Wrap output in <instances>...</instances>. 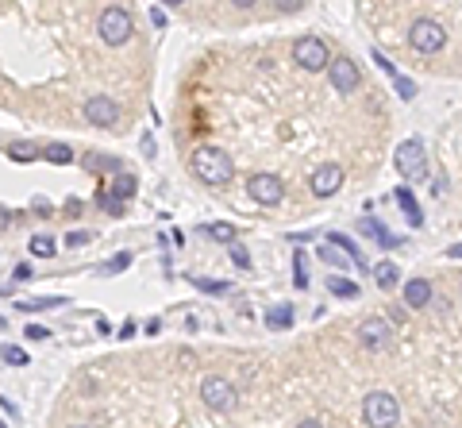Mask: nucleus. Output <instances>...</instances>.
Segmentation results:
<instances>
[{"mask_svg":"<svg viewBox=\"0 0 462 428\" xmlns=\"http://www.w3.org/2000/svg\"><path fill=\"white\" fill-rule=\"evenodd\" d=\"M389 340H393V324L381 317H366L363 324H358V344L366 347V351H385Z\"/></svg>","mask_w":462,"mask_h":428,"instance_id":"obj_8","label":"nucleus"},{"mask_svg":"<svg viewBox=\"0 0 462 428\" xmlns=\"http://www.w3.org/2000/svg\"><path fill=\"white\" fill-rule=\"evenodd\" d=\"M193 285L205 290V294H228L231 290V282H212V278H193Z\"/></svg>","mask_w":462,"mask_h":428,"instance_id":"obj_27","label":"nucleus"},{"mask_svg":"<svg viewBox=\"0 0 462 428\" xmlns=\"http://www.w3.org/2000/svg\"><path fill=\"white\" fill-rule=\"evenodd\" d=\"M374 282H378V290H397V282H401V270H397V262H378L374 267Z\"/></svg>","mask_w":462,"mask_h":428,"instance_id":"obj_16","label":"nucleus"},{"mask_svg":"<svg viewBox=\"0 0 462 428\" xmlns=\"http://www.w3.org/2000/svg\"><path fill=\"white\" fill-rule=\"evenodd\" d=\"M39 147H35V143H12V147H8V159L12 162H35V159H39Z\"/></svg>","mask_w":462,"mask_h":428,"instance_id":"obj_21","label":"nucleus"},{"mask_svg":"<svg viewBox=\"0 0 462 428\" xmlns=\"http://www.w3.org/2000/svg\"><path fill=\"white\" fill-rule=\"evenodd\" d=\"M208 235L220 239V244H235V228L231 224H208Z\"/></svg>","mask_w":462,"mask_h":428,"instance_id":"obj_29","label":"nucleus"},{"mask_svg":"<svg viewBox=\"0 0 462 428\" xmlns=\"http://www.w3.org/2000/svg\"><path fill=\"white\" fill-rule=\"evenodd\" d=\"M74 428H85V425H74Z\"/></svg>","mask_w":462,"mask_h":428,"instance_id":"obj_45","label":"nucleus"},{"mask_svg":"<svg viewBox=\"0 0 462 428\" xmlns=\"http://www.w3.org/2000/svg\"><path fill=\"white\" fill-rule=\"evenodd\" d=\"M127 262H132V255H116V259L112 262H104V267H100V274H108V278H112V274H120V270H127Z\"/></svg>","mask_w":462,"mask_h":428,"instance_id":"obj_30","label":"nucleus"},{"mask_svg":"<svg viewBox=\"0 0 462 428\" xmlns=\"http://www.w3.org/2000/svg\"><path fill=\"white\" fill-rule=\"evenodd\" d=\"M363 417H366L370 428H397V420H401V405H397L393 394L374 390V394H366V402H363Z\"/></svg>","mask_w":462,"mask_h":428,"instance_id":"obj_3","label":"nucleus"},{"mask_svg":"<svg viewBox=\"0 0 462 428\" xmlns=\"http://www.w3.org/2000/svg\"><path fill=\"white\" fill-rule=\"evenodd\" d=\"M339 185H343V170H339L335 162H328V166H320L312 174V193L316 197H335Z\"/></svg>","mask_w":462,"mask_h":428,"instance_id":"obj_12","label":"nucleus"},{"mask_svg":"<svg viewBox=\"0 0 462 428\" xmlns=\"http://www.w3.org/2000/svg\"><path fill=\"white\" fill-rule=\"evenodd\" d=\"M97 31H100V39H104L108 47H124V42L132 39V31H135V19H132V12H127V8L112 4V8L100 12Z\"/></svg>","mask_w":462,"mask_h":428,"instance_id":"obj_2","label":"nucleus"},{"mask_svg":"<svg viewBox=\"0 0 462 428\" xmlns=\"http://www.w3.org/2000/svg\"><path fill=\"white\" fill-rule=\"evenodd\" d=\"M324 239H328V244H335V247H343V251L351 255V262H355L358 270H366V259H363V251L355 247V239H346L343 232H331V235H324Z\"/></svg>","mask_w":462,"mask_h":428,"instance_id":"obj_18","label":"nucleus"},{"mask_svg":"<svg viewBox=\"0 0 462 428\" xmlns=\"http://www.w3.org/2000/svg\"><path fill=\"white\" fill-rule=\"evenodd\" d=\"M50 305H66V297H39V301H24L16 305L19 312H39V309H50Z\"/></svg>","mask_w":462,"mask_h":428,"instance_id":"obj_26","label":"nucleus"},{"mask_svg":"<svg viewBox=\"0 0 462 428\" xmlns=\"http://www.w3.org/2000/svg\"><path fill=\"white\" fill-rule=\"evenodd\" d=\"M328 290L335 297H346V301H351V297H358V282H351V278H328Z\"/></svg>","mask_w":462,"mask_h":428,"instance_id":"obj_23","label":"nucleus"},{"mask_svg":"<svg viewBox=\"0 0 462 428\" xmlns=\"http://www.w3.org/2000/svg\"><path fill=\"white\" fill-rule=\"evenodd\" d=\"M397 170H401L408 182L428 174V154H424V143L420 139H404L401 147H397Z\"/></svg>","mask_w":462,"mask_h":428,"instance_id":"obj_6","label":"nucleus"},{"mask_svg":"<svg viewBox=\"0 0 462 428\" xmlns=\"http://www.w3.org/2000/svg\"><path fill=\"white\" fill-rule=\"evenodd\" d=\"M447 255H451V259H462V244H454V247H447Z\"/></svg>","mask_w":462,"mask_h":428,"instance_id":"obj_42","label":"nucleus"},{"mask_svg":"<svg viewBox=\"0 0 462 428\" xmlns=\"http://www.w3.org/2000/svg\"><path fill=\"white\" fill-rule=\"evenodd\" d=\"M266 328H273V332L293 328V309H289V305H273V309H266Z\"/></svg>","mask_w":462,"mask_h":428,"instance_id":"obj_17","label":"nucleus"},{"mask_svg":"<svg viewBox=\"0 0 462 428\" xmlns=\"http://www.w3.org/2000/svg\"><path fill=\"white\" fill-rule=\"evenodd\" d=\"M158 4H170V8H177V4H185V0H158Z\"/></svg>","mask_w":462,"mask_h":428,"instance_id":"obj_44","label":"nucleus"},{"mask_svg":"<svg viewBox=\"0 0 462 428\" xmlns=\"http://www.w3.org/2000/svg\"><path fill=\"white\" fill-rule=\"evenodd\" d=\"M297 428H324V425H320V420H301Z\"/></svg>","mask_w":462,"mask_h":428,"instance_id":"obj_43","label":"nucleus"},{"mask_svg":"<svg viewBox=\"0 0 462 428\" xmlns=\"http://www.w3.org/2000/svg\"><path fill=\"white\" fill-rule=\"evenodd\" d=\"M297 290H308V270H305V255L297 251Z\"/></svg>","mask_w":462,"mask_h":428,"instance_id":"obj_34","label":"nucleus"},{"mask_svg":"<svg viewBox=\"0 0 462 428\" xmlns=\"http://www.w3.org/2000/svg\"><path fill=\"white\" fill-rule=\"evenodd\" d=\"M93 239V232H70L66 235V247H81V244H89Z\"/></svg>","mask_w":462,"mask_h":428,"instance_id":"obj_35","label":"nucleus"},{"mask_svg":"<svg viewBox=\"0 0 462 428\" xmlns=\"http://www.w3.org/2000/svg\"><path fill=\"white\" fill-rule=\"evenodd\" d=\"M316 255H320V262H331V267H351V255L339 251L335 244H328V239H324V244L316 247Z\"/></svg>","mask_w":462,"mask_h":428,"instance_id":"obj_19","label":"nucleus"},{"mask_svg":"<svg viewBox=\"0 0 462 428\" xmlns=\"http://www.w3.org/2000/svg\"><path fill=\"white\" fill-rule=\"evenodd\" d=\"M278 4V12H301L305 8V0H273Z\"/></svg>","mask_w":462,"mask_h":428,"instance_id":"obj_38","label":"nucleus"},{"mask_svg":"<svg viewBox=\"0 0 462 428\" xmlns=\"http://www.w3.org/2000/svg\"><path fill=\"white\" fill-rule=\"evenodd\" d=\"M24 336H27V340H50V332H47L42 324H27V332H24Z\"/></svg>","mask_w":462,"mask_h":428,"instance_id":"obj_37","label":"nucleus"},{"mask_svg":"<svg viewBox=\"0 0 462 428\" xmlns=\"http://www.w3.org/2000/svg\"><path fill=\"white\" fill-rule=\"evenodd\" d=\"M0 359L8 363V367H27V351H24V347H16V344L0 347Z\"/></svg>","mask_w":462,"mask_h":428,"instance_id":"obj_25","label":"nucleus"},{"mask_svg":"<svg viewBox=\"0 0 462 428\" xmlns=\"http://www.w3.org/2000/svg\"><path fill=\"white\" fill-rule=\"evenodd\" d=\"M228 251H231V262H235V267H239V270H250V255L243 251V247H235V244H231Z\"/></svg>","mask_w":462,"mask_h":428,"instance_id":"obj_33","label":"nucleus"},{"mask_svg":"<svg viewBox=\"0 0 462 428\" xmlns=\"http://www.w3.org/2000/svg\"><path fill=\"white\" fill-rule=\"evenodd\" d=\"M135 189H139V182H135L132 174H116V182H112V189H108V193L120 197V201H132Z\"/></svg>","mask_w":462,"mask_h":428,"instance_id":"obj_20","label":"nucleus"},{"mask_svg":"<svg viewBox=\"0 0 462 428\" xmlns=\"http://www.w3.org/2000/svg\"><path fill=\"white\" fill-rule=\"evenodd\" d=\"M374 62H378V70H385L389 77H397V66H393V62H389V58H385V54H381V51H374Z\"/></svg>","mask_w":462,"mask_h":428,"instance_id":"obj_36","label":"nucleus"},{"mask_svg":"<svg viewBox=\"0 0 462 428\" xmlns=\"http://www.w3.org/2000/svg\"><path fill=\"white\" fill-rule=\"evenodd\" d=\"M54 239H50V235H31V255L35 259H54Z\"/></svg>","mask_w":462,"mask_h":428,"instance_id":"obj_24","label":"nucleus"},{"mask_svg":"<svg viewBox=\"0 0 462 428\" xmlns=\"http://www.w3.org/2000/svg\"><path fill=\"white\" fill-rule=\"evenodd\" d=\"M12 278H16V282H31V267H27V262H19V267H16V274H12Z\"/></svg>","mask_w":462,"mask_h":428,"instance_id":"obj_39","label":"nucleus"},{"mask_svg":"<svg viewBox=\"0 0 462 428\" xmlns=\"http://www.w3.org/2000/svg\"><path fill=\"white\" fill-rule=\"evenodd\" d=\"M200 402L212 405V409H231V405L239 402V394H235V386H231L228 378L208 374L205 382H200Z\"/></svg>","mask_w":462,"mask_h":428,"instance_id":"obj_7","label":"nucleus"},{"mask_svg":"<svg viewBox=\"0 0 462 428\" xmlns=\"http://www.w3.org/2000/svg\"><path fill=\"white\" fill-rule=\"evenodd\" d=\"M397 205L404 209V220H408L413 228L424 224V212H420V205H416V197H413V189H408V185H401V189H397Z\"/></svg>","mask_w":462,"mask_h":428,"instance_id":"obj_15","label":"nucleus"},{"mask_svg":"<svg viewBox=\"0 0 462 428\" xmlns=\"http://www.w3.org/2000/svg\"><path fill=\"white\" fill-rule=\"evenodd\" d=\"M408 42H413V51H420V54H436V51H443L447 31L436 19H416V24L408 27Z\"/></svg>","mask_w":462,"mask_h":428,"instance_id":"obj_5","label":"nucleus"},{"mask_svg":"<svg viewBox=\"0 0 462 428\" xmlns=\"http://www.w3.org/2000/svg\"><path fill=\"white\" fill-rule=\"evenodd\" d=\"M293 62H297L301 70H308V74H320V70L331 62L328 42L316 39V35H305V39H297V42H293Z\"/></svg>","mask_w":462,"mask_h":428,"instance_id":"obj_4","label":"nucleus"},{"mask_svg":"<svg viewBox=\"0 0 462 428\" xmlns=\"http://www.w3.org/2000/svg\"><path fill=\"white\" fill-rule=\"evenodd\" d=\"M247 189H250V197H255L258 205H266V209H273V205L285 201V182H281L278 174H255Z\"/></svg>","mask_w":462,"mask_h":428,"instance_id":"obj_9","label":"nucleus"},{"mask_svg":"<svg viewBox=\"0 0 462 428\" xmlns=\"http://www.w3.org/2000/svg\"><path fill=\"white\" fill-rule=\"evenodd\" d=\"M189 170L205 185H228L231 174H235V162H231V154H223L220 147H197V151L189 154Z\"/></svg>","mask_w":462,"mask_h":428,"instance_id":"obj_1","label":"nucleus"},{"mask_svg":"<svg viewBox=\"0 0 462 428\" xmlns=\"http://www.w3.org/2000/svg\"><path fill=\"white\" fill-rule=\"evenodd\" d=\"M358 232L370 235L374 244H381V247H401V235H393L385 224H378L374 216H363V220H358Z\"/></svg>","mask_w":462,"mask_h":428,"instance_id":"obj_13","label":"nucleus"},{"mask_svg":"<svg viewBox=\"0 0 462 428\" xmlns=\"http://www.w3.org/2000/svg\"><path fill=\"white\" fill-rule=\"evenodd\" d=\"M431 301V282L428 278H413V282L404 285V305L408 309H424Z\"/></svg>","mask_w":462,"mask_h":428,"instance_id":"obj_14","label":"nucleus"},{"mask_svg":"<svg viewBox=\"0 0 462 428\" xmlns=\"http://www.w3.org/2000/svg\"><path fill=\"white\" fill-rule=\"evenodd\" d=\"M150 24H154V27H166V12H162V8H150Z\"/></svg>","mask_w":462,"mask_h":428,"instance_id":"obj_40","label":"nucleus"},{"mask_svg":"<svg viewBox=\"0 0 462 428\" xmlns=\"http://www.w3.org/2000/svg\"><path fill=\"white\" fill-rule=\"evenodd\" d=\"M100 209L112 212V216H120V212H124V201H120V197H112V193H100Z\"/></svg>","mask_w":462,"mask_h":428,"instance_id":"obj_31","label":"nucleus"},{"mask_svg":"<svg viewBox=\"0 0 462 428\" xmlns=\"http://www.w3.org/2000/svg\"><path fill=\"white\" fill-rule=\"evenodd\" d=\"M85 120H89L93 127H112L116 120H120V104H116L112 97H89V101H85Z\"/></svg>","mask_w":462,"mask_h":428,"instance_id":"obj_10","label":"nucleus"},{"mask_svg":"<svg viewBox=\"0 0 462 428\" xmlns=\"http://www.w3.org/2000/svg\"><path fill=\"white\" fill-rule=\"evenodd\" d=\"M85 166H89V170H120V162H116V159H97V154H89V159H85Z\"/></svg>","mask_w":462,"mask_h":428,"instance_id":"obj_32","label":"nucleus"},{"mask_svg":"<svg viewBox=\"0 0 462 428\" xmlns=\"http://www.w3.org/2000/svg\"><path fill=\"white\" fill-rule=\"evenodd\" d=\"M393 89L401 93L404 101H413V97H416V81H413V77H404V74H397V77H393Z\"/></svg>","mask_w":462,"mask_h":428,"instance_id":"obj_28","label":"nucleus"},{"mask_svg":"<svg viewBox=\"0 0 462 428\" xmlns=\"http://www.w3.org/2000/svg\"><path fill=\"white\" fill-rule=\"evenodd\" d=\"M231 4H235V8H255L258 0H231Z\"/></svg>","mask_w":462,"mask_h":428,"instance_id":"obj_41","label":"nucleus"},{"mask_svg":"<svg viewBox=\"0 0 462 428\" xmlns=\"http://www.w3.org/2000/svg\"><path fill=\"white\" fill-rule=\"evenodd\" d=\"M328 77H331V85H335V93H355L358 89L355 58H331L328 62Z\"/></svg>","mask_w":462,"mask_h":428,"instance_id":"obj_11","label":"nucleus"},{"mask_svg":"<svg viewBox=\"0 0 462 428\" xmlns=\"http://www.w3.org/2000/svg\"><path fill=\"white\" fill-rule=\"evenodd\" d=\"M42 154H47V162H54V166H70V162H74V151H70L66 143H50Z\"/></svg>","mask_w":462,"mask_h":428,"instance_id":"obj_22","label":"nucleus"}]
</instances>
